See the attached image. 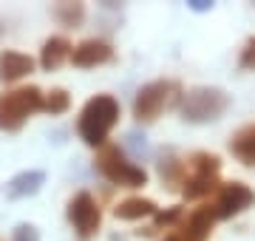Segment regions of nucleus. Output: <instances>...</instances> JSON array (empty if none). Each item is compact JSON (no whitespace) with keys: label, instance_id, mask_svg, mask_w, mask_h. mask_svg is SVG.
<instances>
[{"label":"nucleus","instance_id":"f3484780","mask_svg":"<svg viewBox=\"0 0 255 241\" xmlns=\"http://www.w3.org/2000/svg\"><path fill=\"white\" fill-rule=\"evenodd\" d=\"M54 17L63 23V26L74 28V26H80L82 17H85V6L82 3H57L54 6Z\"/></svg>","mask_w":255,"mask_h":241},{"label":"nucleus","instance_id":"4468645a","mask_svg":"<svg viewBox=\"0 0 255 241\" xmlns=\"http://www.w3.org/2000/svg\"><path fill=\"white\" fill-rule=\"evenodd\" d=\"M159 207H156L150 199H142V196H130L125 202H119L114 207V216L117 219H125V222H136V219H145V216H156Z\"/></svg>","mask_w":255,"mask_h":241},{"label":"nucleus","instance_id":"7ed1b4c3","mask_svg":"<svg viewBox=\"0 0 255 241\" xmlns=\"http://www.w3.org/2000/svg\"><path fill=\"white\" fill-rule=\"evenodd\" d=\"M94 165H97V170L108 179L111 185H117V187H142L147 182V173L139 165H133L119 145H102L97 150Z\"/></svg>","mask_w":255,"mask_h":241},{"label":"nucleus","instance_id":"f8f14e48","mask_svg":"<svg viewBox=\"0 0 255 241\" xmlns=\"http://www.w3.org/2000/svg\"><path fill=\"white\" fill-rule=\"evenodd\" d=\"M230 153L247 167H255V122L253 125H244L233 133L230 139Z\"/></svg>","mask_w":255,"mask_h":241},{"label":"nucleus","instance_id":"0eeeda50","mask_svg":"<svg viewBox=\"0 0 255 241\" xmlns=\"http://www.w3.org/2000/svg\"><path fill=\"white\" fill-rule=\"evenodd\" d=\"M68 222H71L74 233H77L82 241L94 239V236L100 233V224H102L100 202H97L91 193L80 190V193L68 202Z\"/></svg>","mask_w":255,"mask_h":241},{"label":"nucleus","instance_id":"20e7f679","mask_svg":"<svg viewBox=\"0 0 255 241\" xmlns=\"http://www.w3.org/2000/svg\"><path fill=\"white\" fill-rule=\"evenodd\" d=\"M34 111H43V91L37 85L0 94V130H20Z\"/></svg>","mask_w":255,"mask_h":241},{"label":"nucleus","instance_id":"aec40b11","mask_svg":"<svg viewBox=\"0 0 255 241\" xmlns=\"http://www.w3.org/2000/svg\"><path fill=\"white\" fill-rule=\"evenodd\" d=\"M11 241H40V233L34 224H17L11 233Z\"/></svg>","mask_w":255,"mask_h":241},{"label":"nucleus","instance_id":"423d86ee","mask_svg":"<svg viewBox=\"0 0 255 241\" xmlns=\"http://www.w3.org/2000/svg\"><path fill=\"white\" fill-rule=\"evenodd\" d=\"M179 85L173 80H156V83L142 85L133 97V120L136 122H153L159 114L170 105Z\"/></svg>","mask_w":255,"mask_h":241},{"label":"nucleus","instance_id":"f03ea898","mask_svg":"<svg viewBox=\"0 0 255 241\" xmlns=\"http://www.w3.org/2000/svg\"><path fill=\"white\" fill-rule=\"evenodd\" d=\"M221 173V159L216 153H207V150H199L193 153L190 159H184V182H182V196L187 202H196V199H204L213 190H219Z\"/></svg>","mask_w":255,"mask_h":241},{"label":"nucleus","instance_id":"4be33fe9","mask_svg":"<svg viewBox=\"0 0 255 241\" xmlns=\"http://www.w3.org/2000/svg\"><path fill=\"white\" fill-rule=\"evenodd\" d=\"M210 6H213V3H207V0H196V3H193L196 11H204V9H210Z\"/></svg>","mask_w":255,"mask_h":241},{"label":"nucleus","instance_id":"f257e3e1","mask_svg":"<svg viewBox=\"0 0 255 241\" xmlns=\"http://www.w3.org/2000/svg\"><path fill=\"white\" fill-rule=\"evenodd\" d=\"M119 120V102L111 94H97L85 102V108L80 111L77 120V130L85 145L100 150L102 145H108V133Z\"/></svg>","mask_w":255,"mask_h":241},{"label":"nucleus","instance_id":"ddd939ff","mask_svg":"<svg viewBox=\"0 0 255 241\" xmlns=\"http://www.w3.org/2000/svg\"><path fill=\"white\" fill-rule=\"evenodd\" d=\"M71 51H74V46L65 37H48L43 43V51H40V65L46 71H54L65 60H71Z\"/></svg>","mask_w":255,"mask_h":241},{"label":"nucleus","instance_id":"1a4fd4ad","mask_svg":"<svg viewBox=\"0 0 255 241\" xmlns=\"http://www.w3.org/2000/svg\"><path fill=\"white\" fill-rule=\"evenodd\" d=\"M255 202V193L244 182H227V185L219 187V196H216V216L219 219H230V216H238L241 210H247L250 204Z\"/></svg>","mask_w":255,"mask_h":241},{"label":"nucleus","instance_id":"a211bd4d","mask_svg":"<svg viewBox=\"0 0 255 241\" xmlns=\"http://www.w3.org/2000/svg\"><path fill=\"white\" fill-rule=\"evenodd\" d=\"M68 105H71V97L65 88H51L48 94H43V111L46 114H65L68 111Z\"/></svg>","mask_w":255,"mask_h":241},{"label":"nucleus","instance_id":"412c9836","mask_svg":"<svg viewBox=\"0 0 255 241\" xmlns=\"http://www.w3.org/2000/svg\"><path fill=\"white\" fill-rule=\"evenodd\" d=\"M241 68H255V37L247 40V46L241 48V60H238Z\"/></svg>","mask_w":255,"mask_h":241},{"label":"nucleus","instance_id":"5701e85b","mask_svg":"<svg viewBox=\"0 0 255 241\" xmlns=\"http://www.w3.org/2000/svg\"><path fill=\"white\" fill-rule=\"evenodd\" d=\"M0 34H3V26H0Z\"/></svg>","mask_w":255,"mask_h":241},{"label":"nucleus","instance_id":"9d476101","mask_svg":"<svg viewBox=\"0 0 255 241\" xmlns=\"http://www.w3.org/2000/svg\"><path fill=\"white\" fill-rule=\"evenodd\" d=\"M108 60H114V48H111V43H105V40H82L80 46H74L71 51V63L80 65V68H94V65H102L108 63Z\"/></svg>","mask_w":255,"mask_h":241},{"label":"nucleus","instance_id":"6e6552de","mask_svg":"<svg viewBox=\"0 0 255 241\" xmlns=\"http://www.w3.org/2000/svg\"><path fill=\"white\" fill-rule=\"evenodd\" d=\"M216 207L213 204H204V207H196L187 219H184L179 227L164 236V241H204L213 233V224H216Z\"/></svg>","mask_w":255,"mask_h":241},{"label":"nucleus","instance_id":"dca6fc26","mask_svg":"<svg viewBox=\"0 0 255 241\" xmlns=\"http://www.w3.org/2000/svg\"><path fill=\"white\" fill-rule=\"evenodd\" d=\"M159 176H162L164 187L167 190H179V185L184 182V162L182 159H173V156H162L159 162Z\"/></svg>","mask_w":255,"mask_h":241},{"label":"nucleus","instance_id":"9b49d317","mask_svg":"<svg viewBox=\"0 0 255 241\" xmlns=\"http://www.w3.org/2000/svg\"><path fill=\"white\" fill-rule=\"evenodd\" d=\"M34 71V60L23 51H11L6 48L0 54V83H14V80H23L26 74Z\"/></svg>","mask_w":255,"mask_h":241},{"label":"nucleus","instance_id":"6ab92c4d","mask_svg":"<svg viewBox=\"0 0 255 241\" xmlns=\"http://www.w3.org/2000/svg\"><path fill=\"white\" fill-rule=\"evenodd\" d=\"M182 219V207H170V210H159V213L153 216V227L147 233H153V230H162V227H173L176 222Z\"/></svg>","mask_w":255,"mask_h":241},{"label":"nucleus","instance_id":"2eb2a0df","mask_svg":"<svg viewBox=\"0 0 255 241\" xmlns=\"http://www.w3.org/2000/svg\"><path fill=\"white\" fill-rule=\"evenodd\" d=\"M46 182V173L43 170H23L9 182V196L11 199H23V196H31L37 193Z\"/></svg>","mask_w":255,"mask_h":241},{"label":"nucleus","instance_id":"39448f33","mask_svg":"<svg viewBox=\"0 0 255 241\" xmlns=\"http://www.w3.org/2000/svg\"><path fill=\"white\" fill-rule=\"evenodd\" d=\"M230 108V97L221 88H193L182 94L179 114L184 122H210L219 120L221 114Z\"/></svg>","mask_w":255,"mask_h":241}]
</instances>
